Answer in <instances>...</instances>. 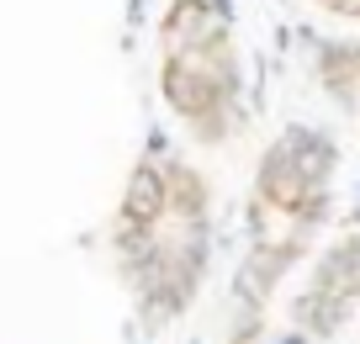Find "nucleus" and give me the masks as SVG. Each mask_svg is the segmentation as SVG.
<instances>
[{"instance_id":"obj_5","label":"nucleus","mask_w":360,"mask_h":344,"mask_svg":"<svg viewBox=\"0 0 360 344\" xmlns=\"http://www.w3.org/2000/svg\"><path fill=\"white\" fill-rule=\"evenodd\" d=\"M165 191H169V217H207V186L196 170L169 165L165 170Z\"/></svg>"},{"instance_id":"obj_4","label":"nucleus","mask_w":360,"mask_h":344,"mask_svg":"<svg viewBox=\"0 0 360 344\" xmlns=\"http://www.w3.org/2000/svg\"><path fill=\"white\" fill-rule=\"evenodd\" d=\"M292 318L302 323L307 333H313V339H323V333H334L339 323L349 318V297H328V291H307V297H297L292 302Z\"/></svg>"},{"instance_id":"obj_2","label":"nucleus","mask_w":360,"mask_h":344,"mask_svg":"<svg viewBox=\"0 0 360 344\" xmlns=\"http://www.w3.org/2000/svg\"><path fill=\"white\" fill-rule=\"evenodd\" d=\"M169 217V191H165V170L159 165H138L127 175V196H122V222L138 228H159Z\"/></svg>"},{"instance_id":"obj_1","label":"nucleus","mask_w":360,"mask_h":344,"mask_svg":"<svg viewBox=\"0 0 360 344\" xmlns=\"http://www.w3.org/2000/svg\"><path fill=\"white\" fill-rule=\"evenodd\" d=\"M228 16L212 11L207 0H175L165 16V53H196V48L228 43Z\"/></svg>"},{"instance_id":"obj_3","label":"nucleus","mask_w":360,"mask_h":344,"mask_svg":"<svg viewBox=\"0 0 360 344\" xmlns=\"http://www.w3.org/2000/svg\"><path fill=\"white\" fill-rule=\"evenodd\" d=\"M318 291H328V297H360V238H349V244L328 249L323 265H318Z\"/></svg>"}]
</instances>
